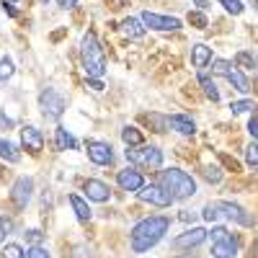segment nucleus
<instances>
[{"instance_id":"nucleus-1","label":"nucleus","mask_w":258,"mask_h":258,"mask_svg":"<svg viewBox=\"0 0 258 258\" xmlns=\"http://www.w3.org/2000/svg\"><path fill=\"white\" fill-rule=\"evenodd\" d=\"M170 227V220L168 217H147L142 222L135 225L132 230V250L135 253H145L150 248H155L163 238H165V232Z\"/></svg>"},{"instance_id":"nucleus-2","label":"nucleus","mask_w":258,"mask_h":258,"mask_svg":"<svg viewBox=\"0 0 258 258\" xmlns=\"http://www.w3.org/2000/svg\"><path fill=\"white\" fill-rule=\"evenodd\" d=\"M80 57H83V68H85V75L88 78H101L106 73V57H103V49L98 44V36L93 31H88L83 36Z\"/></svg>"},{"instance_id":"nucleus-3","label":"nucleus","mask_w":258,"mask_h":258,"mask_svg":"<svg viewBox=\"0 0 258 258\" xmlns=\"http://www.w3.org/2000/svg\"><path fill=\"white\" fill-rule=\"evenodd\" d=\"M204 220H207V222L227 220V222L243 225V227H248V225L253 222L250 214H248L240 204H232V202H209V204L204 207Z\"/></svg>"},{"instance_id":"nucleus-4","label":"nucleus","mask_w":258,"mask_h":258,"mask_svg":"<svg viewBox=\"0 0 258 258\" xmlns=\"http://www.w3.org/2000/svg\"><path fill=\"white\" fill-rule=\"evenodd\" d=\"M160 186L165 191L173 194V199H188V197L197 194V181H194L186 170H181V168L160 170Z\"/></svg>"},{"instance_id":"nucleus-5","label":"nucleus","mask_w":258,"mask_h":258,"mask_svg":"<svg viewBox=\"0 0 258 258\" xmlns=\"http://www.w3.org/2000/svg\"><path fill=\"white\" fill-rule=\"evenodd\" d=\"M126 160L135 163L137 168H150V170H158L163 165V150L153 147V145H137V147H129L126 150Z\"/></svg>"},{"instance_id":"nucleus-6","label":"nucleus","mask_w":258,"mask_h":258,"mask_svg":"<svg viewBox=\"0 0 258 258\" xmlns=\"http://www.w3.org/2000/svg\"><path fill=\"white\" fill-rule=\"evenodd\" d=\"M212 238V258H235L238 255V238L230 235L225 227H214L209 232Z\"/></svg>"},{"instance_id":"nucleus-7","label":"nucleus","mask_w":258,"mask_h":258,"mask_svg":"<svg viewBox=\"0 0 258 258\" xmlns=\"http://www.w3.org/2000/svg\"><path fill=\"white\" fill-rule=\"evenodd\" d=\"M212 73L227 78V80L232 83V88H235V91H240V93H248V91H250L248 78L238 70V64L230 62V59H214V62H212Z\"/></svg>"},{"instance_id":"nucleus-8","label":"nucleus","mask_w":258,"mask_h":258,"mask_svg":"<svg viewBox=\"0 0 258 258\" xmlns=\"http://www.w3.org/2000/svg\"><path fill=\"white\" fill-rule=\"evenodd\" d=\"M64 96L59 93V91H54V88H47V91H41V96H39V109H41V114H44L47 119H59L62 114H64Z\"/></svg>"},{"instance_id":"nucleus-9","label":"nucleus","mask_w":258,"mask_h":258,"mask_svg":"<svg viewBox=\"0 0 258 258\" xmlns=\"http://www.w3.org/2000/svg\"><path fill=\"white\" fill-rule=\"evenodd\" d=\"M137 197H140L142 202H147V204H153V207H160V209H165V207H170V204L176 202L173 194L165 191V188L158 186V183H145V186L137 191Z\"/></svg>"},{"instance_id":"nucleus-10","label":"nucleus","mask_w":258,"mask_h":258,"mask_svg":"<svg viewBox=\"0 0 258 258\" xmlns=\"http://www.w3.org/2000/svg\"><path fill=\"white\" fill-rule=\"evenodd\" d=\"M140 21L145 24V29L150 26V29H155V31H178V29H181V18L160 16V13H150V11H145Z\"/></svg>"},{"instance_id":"nucleus-11","label":"nucleus","mask_w":258,"mask_h":258,"mask_svg":"<svg viewBox=\"0 0 258 258\" xmlns=\"http://www.w3.org/2000/svg\"><path fill=\"white\" fill-rule=\"evenodd\" d=\"M207 238H209V232H207L204 227H191V230H186L183 235H178V238L173 240V248H176V250L197 248V245H202Z\"/></svg>"},{"instance_id":"nucleus-12","label":"nucleus","mask_w":258,"mask_h":258,"mask_svg":"<svg viewBox=\"0 0 258 258\" xmlns=\"http://www.w3.org/2000/svg\"><path fill=\"white\" fill-rule=\"evenodd\" d=\"M31 191H34V181L29 176H21L16 183H13V191H11V199L18 209H24L29 202H31Z\"/></svg>"},{"instance_id":"nucleus-13","label":"nucleus","mask_w":258,"mask_h":258,"mask_svg":"<svg viewBox=\"0 0 258 258\" xmlns=\"http://www.w3.org/2000/svg\"><path fill=\"white\" fill-rule=\"evenodd\" d=\"M88 158H91V163H96V165H109L111 160H114V150H111V145L109 142H98V140H93V142H88Z\"/></svg>"},{"instance_id":"nucleus-14","label":"nucleus","mask_w":258,"mask_h":258,"mask_svg":"<svg viewBox=\"0 0 258 258\" xmlns=\"http://www.w3.org/2000/svg\"><path fill=\"white\" fill-rule=\"evenodd\" d=\"M21 142H24V147L29 150L31 155H39L41 150H44V135H41L36 126H31V124H26L24 129H21Z\"/></svg>"},{"instance_id":"nucleus-15","label":"nucleus","mask_w":258,"mask_h":258,"mask_svg":"<svg viewBox=\"0 0 258 258\" xmlns=\"http://www.w3.org/2000/svg\"><path fill=\"white\" fill-rule=\"evenodd\" d=\"M116 183H119L121 191H135V194H137V191L145 186V178H142L140 170L124 168V170H119V173H116Z\"/></svg>"},{"instance_id":"nucleus-16","label":"nucleus","mask_w":258,"mask_h":258,"mask_svg":"<svg viewBox=\"0 0 258 258\" xmlns=\"http://www.w3.org/2000/svg\"><path fill=\"white\" fill-rule=\"evenodd\" d=\"M83 191H85V197H88L91 202H98V204H103V202L111 199L109 186H106L103 181H96V178H88V181H85Z\"/></svg>"},{"instance_id":"nucleus-17","label":"nucleus","mask_w":258,"mask_h":258,"mask_svg":"<svg viewBox=\"0 0 258 258\" xmlns=\"http://www.w3.org/2000/svg\"><path fill=\"white\" fill-rule=\"evenodd\" d=\"M168 124H170V129H176L178 135H194L197 132V124H194V119L186 116V114H173L168 119Z\"/></svg>"},{"instance_id":"nucleus-18","label":"nucleus","mask_w":258,"mask_h":258,"mask_svg":"<svg viewBox=\"0 0 258 258\" xmlns=\"http://www.w3.org/2000/svg\"><path fill=\"white\" fill-rule=\"evenodd\" d=\"M191 62H194V68H197V70H204L207 64L212 62V47H207V44H194V49H191Z\"/></svg>"},{"instance_id":"nucleus-19","label":"nucleus","mask_w":258,"mask_h":258,"mask_svg":"<svg viewBox=\"0 0 258 258\" xmlns=\"http://www.w3.org/2000/svg\"><path fill=\"white\" fill-rule=\"evenodd\" d=\"M70 204H73V212H75V217L80 220V222H91V217H93V212H91V207L85 204L78 194H70Z\"/></svg>"},{"instance_id":"nucleus-20","label":"nucleus","mask_w":258,"mask_h":258,"mask_svg":"<svg viewBox=\"0 0 258 258\" xmlns=\"http://www.w3.org/2000/svg\"><path fill=\"white\" fill-rule=\"evenodd\" d=\"M121 31H124V36H129V39H140V36L145 34V26H142L140 18H126L124 24H121Z\"/></svg>"},{"instance_id":"nucleus-21","label":"nucleus","mask_w":258,"mask_h":258,"mask_svg":"<svg viewBox=\"0 0 258 258\" xmlns=\"http://www.w3.org/2000/svg\"><path fill=\"white\" fill-rule=\"evenodd\" d=\"M0 158H3L6 163H18L21 153H18V147L11 140H0Z\"/></svg>"},{"instance_id":"nucleus-22","label":"nucleus","mask_w":258,"mask_h":258,"mask_svg":"<svg viewBox=\"0 0 258 258\" xmlns=\"http://www.w3.org/2000/svg\"><path fill=\"white\" fill-rule=\"evenodd\" d=\"M54 142H57V150H73V147H75V137H73L64 126H57Z\"/></svg>"},{"instance_id":"nucleus-23","label":"nucleus","mask_w":258,"mask_h":258,"mask_svg":"<svg viewBox=\"0 0 258 258\" xmlns=\"http://www.w3.org/2000/svg\"><path fill=\"white\" fill-rule=\"evenodd\" d=\"M121 140L129 145V147H137V145H142V132L137 126H124L121 129Z\"/></svg>"},{"instance_id":"nucleus-24","label":"nucleus","mask_w":258,"mask_h":258,"mask_svg":"<svg viewBox=\"0 0 258 258\" xmlns=\"http://www.w3.org/2000/svg\"><path fill=\"white\" fill-rule=\"evenodd\" d=\"M199 83H202L204 96H207L209 101H220V91H217V85H214V80H209L207 75H202V78H199Z\"/></svg>"},{"instance_id":"nucleus-25","label":"nucleus","mask_w":258,"mask_h":258,"mask_svg":"<svg viewBox=\"0 0 258 258\" xmlns=\"http://www.w3.org/2000/svg\"><path fill=\"white\" fill-rule=\"evenodd\" d=\"M0 258H26L24 248L16 245V243H8L6 248H0Z\"/></svg>"},{"instance_id":"nucleus-26","label":"nucleus","mask_w":258,"mask_h":258,"mask_svg":"<svg viewBox=\"0 0 258 258\" xmlns=\"http://www.w3.org/2000/svg\"><path fill=\"white\" fill-rule=\"evenodd\" d=\"M13 73H16L13 62H11L8 57H3V59H0V83H3V80H8V78H13Z\"/></svg>"},{"instance_id":"nucleus-27","label":"nucleus","mask_w":258,"mask_h":258,"mask_svg":"<svg viewBox=\"0 0 258 258\" xmlns=\"http://www.w3.org/2000/svg\"><path fill=\"white\" fill-rule=\"evenodd\" d=\"M235 64H238V68H240V64H248V70H250V68L255 70L258 59H255L253 54H248V52H238V57H235Z\"/></svg>"},{"instance_id":"nucleus-28","label":"nucleus","mask_w":258,"mask_h":258,"mask_svg":"<svg viewBox=\"0 0 258 258\" xmlns=\"http://www.w3.org/2000/svg\"><path fill=\"white\" fill-rule=\"evenodd\" d=\"M250 109H255L253 101H235V103H230V111H232V114H245V111H250Z\"/></svg>"},{"instance_id":"nucleus-29","label":"nucleus","mask_w":258,"mask_h":258,"mask_svg":"<svg viewBox=\"0 0 258 258\" xmlns=\"http://www.w3.org/2000/svg\"><path fill=\"white\" fill-rule=\"evenodd\" d=\"M220 3H222V6H225V11H227V13H232V16H240V13H243V8H245V6L240 3V0H220Z\"/></svg>"},{"instance_id":"nucleus-30","label":"nucleus","mask_w":258,"mask_h":258,"mask_svg":"<svg viewBox=\"0 0 258 258\" xmlns=\"http://www.w3.org/2000/svg\"><path fill=\"white\" fill-rule=\"evenodd\" d=\"M245 160H248V165H258V145L255 142H250L248 147H245Z\"/></svg>"},{"instance_id":"nucleus-31","label":"nucleus","mask_w":258,"mask_h":258,"mask_svg":"<svg viewBox=\"0 0 258 258\" xmlns=\"http://www.w3.org/2000/svg\"><path fill=\"white\" fill-rule=\"evenodd\" d=\"M204 178H207L209 183H220V181H222L220 168H204Z\"/></svg>"},{"instance_id":"nucleus-32","label":"nucleus","mask_w":258,"mask_h":258,"mask_svg":"<svg viewBox=\"0 0 258 258\" xmlns=\"http://www.w3.org/2000/svg\"><path fill=\"white\" fill-rule=\"evenodd\" d=\"M26 258H49V253H47V248H41V245H31L26 250Z\"/></svg>"},{"instance_id":"nucleus-33","label":"nucleus","mask_w":258,"mask_h":258,"mask_svg":"<svg viewBox=\"0 0 258 258\" xmlns=\"http://www.w3.org/2000/svg\"><path fill=\"white\" fill-rule=\"evenodd\" d=\"M248 132H250L253 140H258V111H253V116H250V121H248Z\"/></svg>"},{"instance_id":"nucleus-34","label":"nucleus","mask_w":258,"mask_h":258,"mask_svg":"<svg viewBox=\"0 0 258 258\" xmlns=\"http://www.w3.org/2000/svg\"><path fill=\"white\" fill-rule=\"evenodd\" d=\"M188 21H191V24H197V29H207V18L202 13H188Z\"/></svg>"},{"instance_id":"nucleus-35","label":"nucleus","mask_w":258,"mask_h":258,"mask_svg":"<svg viewBox=\"0 0 258 258\" xmlns=\"http://www.w3.org/2000/svg\"><path fill=\"white\" fill-rule=\"evenodd\" d=\"M26 238H29L31 243H36V245H39V240H41V232H39V230H29V232H26Z\"/></svg>"},{"instance_id":"nucleus-36","label":"nucleus","mask_w":258,"mask_h":258,"mask_svg":"<svg viewBox=\"0 0 258 258\" xmlns=\"http://www.w3.org/2000/svg\"><path fill=\"white\" fill-rule=\"evenodd\" d=\"M88 85L93 91H103V83H101V78H88Z\"/></svg>"},{"instance_id":"nucleus-37","label":"nucleus","mask_w":258,"mask_h":258,"mask_svg":"<svg viewBox=\"0 0 258 258\" xmlns=\"http://www.w3.org/2000/svg\"><path fill=\"white\" fill-rule=\"evenodd\" d=\"M57 6H59V8H75L78 0H57Z\"/></svg>"},{"instance_id":"nucleus-38","label":"nucleus","mask_w":258,"mask_h":258,"mask_svg":"<svg viewBox=\"0 0 258 258\" xmlns=\"http://www.w3.org/2000/svg\"><path fill=\"white\" fill-rule=\"evenodd\" d=\"M248 258H258V243H253V245H250V253H248Z\"/></svg>"},{"instance_id":"nucleus-39","label":"nucleus","mask_w":258,"mask_h":258,"mask_svg":"<svg viewBox=\"0 0 258 258\" xmlns=\"http://www.w3.org/2000/svg\"><path fill=\"white\" fill-rule=\"evenodd\" d=\"M3 240H6V222L0 220V243H3Z\"/></svg>"},{"instance_id":"nucleus-40","label":"nucleus","mask_w":258,"mask_h":258,"mask_svg":"<svg viewBox=\"0 0 258 258\" xmlns=\"http://www.w3.org/2000/svg\"><path fill=\"white\" fill-rule=\"evenodd\" d=\"M183 258H194V255H183Z\"/></svg>"},{"instance_id":"nucleus-41","label":"nucleus","mask_w":258,"mask_h":258,"mask_svg":"<svg viewBox=\"0 0 258 258\" xmlns=\"http://www.w3.org/2000/svg\"><path fill=\"white\" fill-rule=\"evenodd\" d=\"M39 3H47V0H39Z\"/></svg>"},{"instance_id":"nucleus-42","label":"nucleus","mask_w":258,"mask_h":258,"mask_svg":"<svg viewBox=\"0 0 258 258\" xmlns=\"http://www.w3.org/2000/svg\"><path fill=\"white\" fill-rule=\"evenodd\" d=\"M8 3H16V0H8Z\"/></svg>"}]
</instances>
